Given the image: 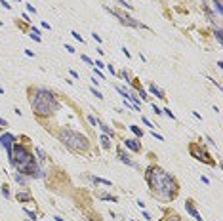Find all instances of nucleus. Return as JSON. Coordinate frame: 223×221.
<instances>
[{
	"instance_id": "f257e3e1",
	"label": "nucleus",
	"mask_w": 223,
	"mask_h": 221,
	"mask_svg": "<svg viewBox=\"0 0 223 221\" xmlns=\"http://www.w3.org/2000/svg\"><path fill=\"white\" fill-rule=\"evenodd\" d=\"M145 177H147V183H149L151 191H153V194L156 198H160L164 202H172L173 198L178 196V193H179L178 181L173 179L168 172H164L162 168L149 166Z\"/></svg>"
},
{
	"instance_id": "f03ea898",
	"label": "nucleus",
	"mask_w": 223,
	"mask_h": 221,
	"mask_svg": "<svg viewBox=\"0 0 223 221\" xmlns=\"http://www.w3.org/2000/svg\"><path fill=\"white\" fill-rule=\"evenodd\" d=\"M12 166L17 168V172H23V175H32V177H42V170L38 168L36 158L29 152L27 147L15 145L14 154H12Z\"/></svg>"
},
{
	"instance_id": "7ed1b4c3",
	"label": "nucleus",
	"mask_w": 223,
	"mask_h": 221,
	"mask_svg": "<svg viewBox=\"0 0 223 221\" xmlns=\"http://www.w3.org/2000/svg\"><path fill=\"white\" fill-rule=\"evenodd\" d=\"M31 105H32V110L36 116H52L55 110L59 109L57 105V99L54 97V93L40 88L34 95L31 97Z\"/></svg>"
},
{
	"instance_id": "20e7f679",
	"label": "nucleus",
	"mask_w": 223,
	"mask_h": 221,
	"mask_svg": "<svg viewBox=\"0 0 223 221\" xmlns=\"http://www.w3.org/2000/svg\"><path fill=\"white\" fill-rule=\"evenodd\" d=\"M57 137H59V141L63 143L69 151L78 152V154H82V152L88 151V137L82 135V134H78V132H74V130L63 128L59 134H57Z\"/></svg>"
},
{
	"instance_id": "39448f33",
	"label": "nucleus",
	"mask_w": 223,
	"mask_h": 221,
	"mask_svg": "<svg viewBox=\"0 0 223 221\" xmlns=\"http://www.w3.org/2000/svg\"><path fill=\"white\" fill-rule=\"evenodd\" d=\"M107 12H109L111 15H114V17H118L120 19V23L122 25H128V27H136V29H143V25L139 23V21H136L134 17H130L128 14H122L120 10H111V8H105Z\"/></svg>"
},
{
	"instance_id": "423d86ee",
	"label": "nucleus",
	"mask_w": 223,
	"mask_h": 221,
	"mask_svg": "<svg viewBox=\"0 0 223 221\" xmlns=\"http://www.w3.org/2000/svg\"><path fill=\"white\" fill-rule=\"evenodd\" d=\"M189 151H191V154L196 158V160L206 162V164H214V160L210 158V154L200 147V145H198V143H191V145H189Z\"/></svg>"
},
{
	"instance_id": "0eeeda50",
	"label": "nucleus",
	"mask_w": 223,
	"mask_h": 221,
	"mask_svg": "<svg viewBox=\"0 0 223 221\" xmlns=\"http://www.w3.org/2000/svg\"><path fill=\"white\" fill-rule=\"evenodd\" d=\"M14 143H15V137L12 134H4L2 137H0V145L6 149V152H8V160L10 164H12V154H14Z\"/></svg>"
},
{
	"instance_id": "6e6552de",
	"label": "nucleus",
	"mask_w": 223,
	"mask_h": 221,
	"mask_svg": "<svg viewBox=\"0 0 223 221\" xmlns=\"http://www.w3.org/2000/svg\"><path fill=\"white\" fill-rule=\"evenodd\" d=\"M185 208H187V212L191 213V217H193V219H195V221H204V219H202V217H200V213L196 212V208H195V202H193L191 198H189V200H187V202H185Z\"/></svg>"
},
{
	"instance_id": "1a4fd4ad",
	"label": "nucleus",
	"mask_w": 223,
	"mask_h": 221,
	"mask_svg": "<svg viewBox=\"0 0 223 221\" xmlns=\"http://www.w3.org/2000/svg\"><path fill=\"white\" fill-rule=\"evenodd\" d=\"M124 145H126L130 151H134V152L141 151V143L137 141V139H124Z\"/></svg>"
},
{
	"instance_id": "9d476101",
	"label": "nucleus",
	"mask_w": 223,
	"mask_h": 221,
	"mask_svg": "<svg viewBox=\"0 0 223 221\" xmlns=\"http://www.w3.org/2000/svg\"><path fill=\"white\" fill-rule=\"evenodd\" d=\"M116 154H118V158H120V160L124 162V164H128V166H136V164H134L132 160H130V158H128V154H126V152L122 151V149H116Z\"/></svg>"
},
{
	"instance_id": "9b49d317",
	"label": "nucleus",
	"mask_w": 223,
	"mask_h": 221,
	"mask_svg": "<svg viewBox=\"0 0 223 221\" xmlns=\"http://www.w3.org/2000/svg\"><path fill=\"white\" fill-rule=\"evenodd\" d=\"M17 200L19 202H25V200H32L31 194H29V191H19L17 193Z\"/></svg>"
},
{
	"instance_id": "f8f14e48",
	"label": "nucleus",
	"mask_w": 223,
	"mask_h": 221,
	"mask_svg": "<svg viewBox=\"0 0 223 221\" xmlns=\"http://www.w3.org/2000/svg\"><path fill=\"white\" fill-rule=\"evenodd\" d=\"M97 198H99V200H109V202H116V196H113V194H107V193H97Z\"/></svg>"
},
{
	"instance_id": "ddd939ff",
	"label": "nucleus",
	"mask_w": 223,
	"mask_h": 221,
	"mask_svg": "<svg viewBox=\"0 0 223 221\" xmlns=\"http://www.w3.org/2000/svg\"><path fill=\"white\" fill-rule=\"evenodd\" d=\"M149 90H151L153 93H155V97H158V99H164V92H162V90H158V88H156L155 84H151Z\"/></svg>"
},
{
	"instance_id": "4468645a",
	"label": "nucleus",
	"mask_w": 223,
	"mask_h": 221,
	"mask_svg": "<svg viewBox=\"0 0 223 221\" xmlns=\"http://www.w3.org/2000/svg\"><path fill=\"white\" fill-rule=\"evenodd\" d=\"M15 181H17L21 187H27V177H25L21 172H17V174H15Z\"/></svg>"
},
{
	"instance_id": "2eb2a0df",
	"label": "nucleus",
	"mask_w": 223,
	"mask_h": 221,
	"mask_svg": "<svg viewBox=\"0 0 223 221\" xmlns=\"http://www.w3.org/2000/svg\"><path fill=\"white\" fill-rule=\"evenodd\" d=\"M99 141H101V147H103V149H111V139H109V135H99Z\"/></svg>"
},
{
	"instance_id": "dca6fc26",
	"label": "nucleus",
	"mask_w": 223,
	"mask_h": 221,
	"mask_svg": "<svg viewBox=\"0 0 223 221\" xmlns=\"http://www.w3.org/2000/svg\"><path fill=\"white\" fill-rule=\"evenodd\" d=\"M97 126H99V128L103 130V132H105V134H107V135H109V137H114V130H111V128H109V126H107V124H103V122H99V124H97Z\"/></svg>"
},
{
	"instance_id": "f3484780",
	"label": "nucleus",
	"mask_w": 223,
	"mask_h": 221,
	"mask_svg": "<svg viewBox=\"0 0 223 221\" xmlns=\"http://www.w3.org/2000/svg\"><path fill=\"white\" fill-rule=\"evenodd\" d=\"M114 90L122 93V97H124V99H130V95H132V92H128V90H124L122 86H114Z\"/></svg>"
},
{
	"instance_id": "a211bd4d",
	"label": "nucleus",
	"mask_w": 223,
	"mask_h": 221,
	"mask_svg": "<svg viewBox=\"0 0 223 221\" xmlns=\"http://www.w3.org/2000/svg\"><path fill=\"white\" fill-rule=\"evenodd\" d=\"M90 179H92V181H94V183H101V185H107V187H111V185H113V183H111V181H107V179H103V177H94V175H92Z\"/></svg>"
},
{
	"instance_id": "6ab92c4d",
	"label": "nucleus",
	"mask_w": 223,
	"mask_h": 221,
	"mask_svg": "<svg viewBox=\"0 0 223 221\" xmlns=\"http://www.w3.org/2000/svg\"><path fill=\"white\" fill-rule=\"evenodd\" d=\"M36 156H38V162H44L46 160V154H44L42 149H36Z\"/></svg>"
},
{
	"instance_id": "aec40b11",
	"label": "nucleus",
	"mask_w": 223,
	"mask_h": 221,
	"mask_svg": "<svg viewBox=\"0 0 223 221\" xmlns=\"http://www.w3.org/2000/svg\"><path fill=\"white\" fill-rule=\"evenodd\" d=\"M214 6H215V12H217V14H223V4L219 2V0H215Z\"/></svg>"
},
{
	"instance_id": "412c9836",
	"label": "nucleus",
	"mask_w": 223,
	"mask_h": 221,
	"mask_svg": "<svg viewBox=\"0 0 223 221\" xmlns=\"http://www.w3.org/2000/svg\"><path fill=\"white\" fill-rule=\"evenodd\" d=\"M130 130H132V132L137 135V137H141V135H143V132H141L139 128H137V126H130Z\"/></svg>"
},
{
	"instance_id": "4be33fe9",
	"label": "nucleus",
	"mask_w": 223,
	"mask_h": 221,
	"mask_svg": "<svg viewBox=\"0 0 223 221\" xmlns=\"http://www.w3.org/2000/svg\"><path fill=\"white\" fill-rule=\"evenodd\" d=\"M214 34H215V38H217L219 42L223 40V32H221V29H215V32H214Z\"/></svg>"
},
{
	"instance_id": "5701e85b",
	"label": "nucleus",
	"mask_w": 223,
	"mask_h": 221,
	"mask_svg": "<svg viewBox=\"0 0 223 221\" xmlns=\"http://www.w3.org/2000/svg\"><path fill=\"white\" fill-rule=\"evenodd\" d=\"M25 213H27V216L31 217V219H36V213H34V212H31V210H27V208H25Z\"/></svg>"
},
{
	"instance_id": "b1692460",
	"label": "nucleus",
	"mask_w": 223,
	"mask_h": 221,
	"mask_svg": "<svg viewBox=\"0 0 223 221\" xmlns=\"http://www.w3.org/2000/svg\"><path fill=\"white\" fill-rule=\"evenodd\" d=\"M120 76H122V78H124V80H126V82H128V84H130V74H128V73H126V71H122V73H120Z\"/></svg>"
},
{
	"instance_id": "393cba45",
	"label": "nucleus",
	"mask_w": 223,
	"mask_h": 221,
	"mask_svg": "<svg viewBox=\"0 0 223 221\" xmlns=\"http://www.w3.org/2000/svg\"><path fill=\"white\" fill-rule=\"evenodd\" d=\"M143 124H145V126H147V128H151V130L155 128V124H151V122H149V120H147V118H145V116H143Z\"/></svg>"
},
{
	"instance_id": "a878e982",
	"label": "nucleus",
	"mask_w": 223,
	"mask_h": 221,
	"mask_svg": "<svg viewBox=\"0 0 223 221\" xmlns=\"http://www.w3.org/2000/svg\"><path fill=\"white\" fill-rule=\"evenodd\" d=\"M2 194H4L6 198L10 196V191H8V185H4V187H2Z\"/></svg>"
},
{
	"instance_id": "bb28decb",
	"label": "nucleus",
	"mask_w": 223,
	"mask_h": 221,
	"mask_svg": "<svg viewBox=\"0 0 223 221\" xmlns=\"http://www.w3.org/2000/svg\"><path fill=\"white\" fill-rule=\"evenodd\" d=\"M71 34H73V36H74V38H76V40H78V42H84V38H82V36H80V34H78V32H74V31H73V32H71Z\"/></svg>"
},
{
	"instance_id": "cd10ccee",
	"label": "nucleus",
	"mask_w": 223,
	"mask_h": 221,
	"mask_svg": "<svg viewBox=\"0 0 223 221\" xmlns=\"http://www.w3.org/2000/svg\"><path fill=\"white\" fill-rule=\"evenodd\" d=\"M116 2H118V4H122V6H124V8H130V10H132V6L128 4L126 0H116Z\"/></svg>"
},
{
	"instance_id": "c85d7f7f",
	"label": "nucleus",
	"mask_w": 223,
	"mask_h": 221,
	"mask_svg": "<svg viewBox=\"0 0 223 221\" xmlns=\"http://www.w3.org/2000/svg\"><path fill=\"white\" fill-rule=\"evenodd\" d=\"M82 61H86L88 65H94V61H92L90 57H88V55H82Z\"/></svg>"
},
{
	"instance_id": "c756f323",
	"label": "nucleus",
	"mask_w": 223,
	"mask_h": 221,
	"mask_svg": "<svg viewBox=\"0 0 223 221\" xmlns=\"http://www.w3.org/2000/svg\"><path fill=\"white\" fill-rule=\"evenodd\" d=\"M92 93H94V95H96V97H99V99H101V97H103V95H101V92H97L96 88H92Z\"/></svg>"
},
{
	"instance_id": "7c9ffc66",
	"label": "nucleus",
	"mask_w": 223,
	"mask_h": 221,
	"mask_svg": "<svg viewBox=\"0 0 223 221\" xmlns=\"http://www.w3.org/2000/svg\"><path fill=\"white\" fill-rule=\"evenodd\" d=\"M164 221H181V219H179V217H178V216H170V217H168V219H164Z\"/></svg>"
},
{
	"instance_id": "2f4dec72",
	"label": "nucleus",
	"mask_w": 223,
	"mask_h": 221,
	"mask_svg": "<svg viewBox=\"0 0 223 221\" xmlns=\"http://www.w3.org/2000/svg\"><path fill=\"white\" fill-rule=\"evenodd\" d=\"M164 113H166V115H168V116H170V118H173V120H176V115H173L172 110H168V109H164Z\"/></svg>"
},
{
	"instance_id": "473e14b6",
	"label": "nucleus",
	"mask_w": 223,
	"mask_h": 221,
	"mask_svg": "<svg viewBox=\"0 0 223 221\" xmlns=\"http://www.w3.org/2000/svg\"><path fill=\"white\" fill-rule=\"evenodd\" d=\"M88 120H90V124H92V126H97V120L94 118V116H88Z\"/></svg>"
},
{
	"instance_id": "72a5a7b5",
	"label": "nucleus",
	"mask_w": 223,
	"mask_h": 221,
	"mask_svg": "<svg viewBox=\"0 0 223 221\" xmlns=\"http://www.w3.org/2000/svg\"><path fill=\"white\" fill-rule=\"evenodd\" d=\"M65 50H67L69 54H74V48H73V46H69V44H65Z\"/></svg>"
},
{
	"instance_id": "f704fd0d",
	"label": "nucleus",
	"mask_w": 223,
	"mask_h": 221,
	"mask_svg": "<svg viewBox=\"0 0 223 221\" xmlns=\"http://www.w3.org/2000/svg\"><path fill=\"white\" fill-rule=\"evenodd\" d=\"M0 4L4 6V8H6V10H10V8H12V6H10V4H8V2H6V0H0Z\"/></svg>"
},
{
	"instance_id": "c9c22d12",
	"label": "nucleus",
	"mask_w": 223,
	"mask_h": 221,
	"mask_svg": "<svg viewBox=\"0 0 223 221\" xmlns=\"http://www.w3.org/2000/svg\"><path fill=\"white\" fill-rule=\"evenodd\" d=\"M139 95L143 97V101H147V93H145V90H139Z\"/></svg>"
},
{
	"instance_id": "e433bc0d",
	"label": "nucleus",
	"mask_w": 223,
	"mask_h": 221,
	"mask_svg": "<svg viewBox=\"0 0 223 221\" xmlns=\"http://www.w3.org/2000/svg\"><path fill=\"white\" fill-rule=\"evenodd\" d=\"M6 126H8V122L4 118H0V128H6Z\"/></svg>"
},
{
	"instance_id": "4c0bfd02",
	"label": "nucleus",
	"mask_w": 223,
	"mask_h": 221,
	"mask_svg": "<svg viewBox=\"0 0 223 221\" xmlns=\"http://www.w3.org/2000/svg\"><path fill=\"white\" fill-rule=\"evenodd\" d=\"M92 36H94V40H97V42H99V44H101V38H99V34H96V32H94Z\"/></svg>"
},
{
	"instance_id": "58836bf2",
	"label": "nucleus",
	"mask_w": 223,
	"mask_h": 221,
	"mask_svg": "<svg viewBox=\"0 0 223 221\" xmlns=\"http://www.w3.org/2000/svg\"><path fill=\"white\" fill-rule=\"evenodd\" d=\"M200 179H202V183H206V185H208V183H210V179H208V177H206V175H202Z\"/></svg>"
},
{
	"instance_id": "ea45409f",
	"label": "nucleus",
	"mask_w": 223,
	"mask_h": 221,
	"mask_svg": "<svg viewBox=\"0 0 223 221\" xmlns=\"http://www.w3.org/2000/svg\"><path fill=\"white\" fill-rule=\"evenodd\" d=\"M153 110H155L156 115H160V113H162V110H160V109H158V107H156V105H153Z\"/></svg>"
}]
</instances>
